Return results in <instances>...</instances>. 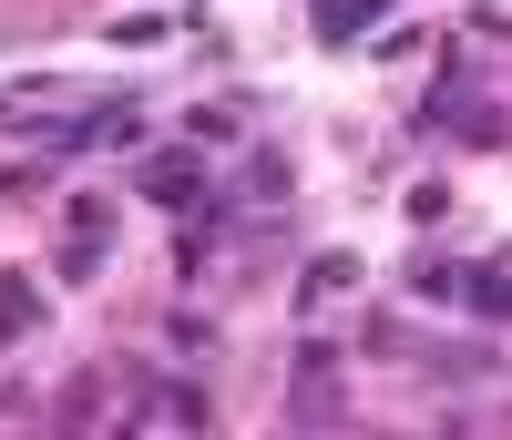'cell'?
I'll return each instance as SVG.
<instances>
[{
    "label": "cell",
    "instance_id": "6da1fadb",
    "mask_svg": "<svg viewBox=\"0 0 512 440\" xmlns=\"http://www.w3.org/2000/svg\"><path fill=\"white\" fill-rule=\"evenodd\" d=\"M134 195H144V205H164V215H195V205H205V164H195L185 144H164V154H144Z\"/></svg>",
    "mask_w": 512,
    "mask_h": 440
},
{
    "label": "cell",
    "instance_id": "7a4b0ae2",
    "mask_svg": "<svg viewBox=\"0 0 512 440\" xmlns=\"http://www.w3.org/2000/svg\"><path fill=\"white\" fill-rule=\"evenodd\" d=\"M338 287H359V256H349V246H328V256H308V277H297V307H328Z\"/></svg>",
    "mask_w": 512,
    "mask_h": 440
},
{
    "label": "cell",
    "instance_id": "3957f363",
    "mask_svg": "<svg viewBox=\"0 0 512 440\" xmlns=\"http://www.w3.org/2000/svg\"><path fill=\"white\" fill-rule=\"evenodd\" d=\"M461 297H472L482 318H512V256H492V267H461Z\"/></svg>",
    "mask_w": 512,
    "mask_h": 440
},
{
    "label": "cell",
    "instance_id": "277c9868",
    "mask_svg": "<svg viewBox=\"0 0 512 440\" xmlns=\"http://www.w3.org/2000/svg\"><path fill=\"white\" fill-rule=\"evenodd\" d=\"M390 0H308V21H318V41H359V21H379Z\"/></svg>",
    "mask_w": 512,
    "mask_h": 440
},
{
    "label": "cell",
    "instance_id": "5b68a950",
    "mask_svg": "<svg viewBox=\"0 0 512 440\" xmlns=\"http://www.w3.org/2000/svg\"><path fill=\"white\" fill-rule=\"evenodd\" d=\"M246 185H256V205H287V185H297V164H287L277 144H256V154H246Z\"/></svg>",
    "mask_w": 512,
    "mask_h": 440
},
{
    "label": "cell",
    "instance_id": "8992f818",
    "mask_svg": "<svg viewBox=\"0 0 512 440\" xmlns=\"http://www.w3.org/2000/svg\"><path fill=\"white\" fill-rule=\"evenodd\" d=\"M52 420H62V430H93V420H103V379L82 369V379L62 389V400H52Z\"/></svg>",
    "mask_w": 512,
    "mask_h": 440
},
{
    "label": "cell",
    "instance_id": "52a82bcc",
    "mask_svg": "<svg viewBox=\"0 0 512 440\" xmlns=\"http://www.w3.org/2000/svg\"><path fill=\"white\" fill-rule=\"evenodd\" d=\"M31 328H41V297L21 277H0V338H31Z\"/></svg>",
    "mask_w": 512,
    "mask_h": 440
},
{
    "label": "cell",
    "instance_id": "ba28073f",
    "mask_svg": "<svg viewBox=\"0 0 512 440\" xmlns=\"http://www.w3.org/2000/svg\"><path fill=\"white\" fill-rule=\"evenodd\" d=\"M103 236H113V205L82 195V205H72V246H103Z\"/></svg>",
    "mask_w": 512,
    "mask_h": 440
},
{
    "label": "cell",
    "instance_id": "9c48e42d",
    "mask_svg": "<svg viewBox=\"0 0 512 440\" xmlns=\"http://www.w3.org/2000/svg\"><path fill=\"white\" fill-rule=\"evenodd\" d=\"M410 297H431V307L461 297V267H441V256H431V267H410Z\"/></svg>",
    "mask_w": 512,
    "mask_h": 440
},
{
    "label": "cell",
    "instance_id": "30bf717a",
    "mask_svg": "<svg viewBox=\"0 0 512 440\" xmlns=\"http://www.w3.org/2000/svg\"><path fill=\"white\" fill-rule=\"evenodd\" d=\"M236 134V103H195V144H226Z\"/></svg>",
    "mask_w": 512,
    "mask_h": 440
}]
</instances>
